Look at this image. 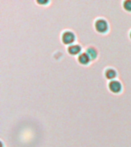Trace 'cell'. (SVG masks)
Returning a JSON list of instances; mask_svg holds the SVG:
<instances>
[{"instance_id": "cell-3", "label": "cell", "mask_w": 131, "mask_h": 147, "mask_svg": "<svg viewBox=\"0 0 131 147\" xmlns=\"http://www.w3.org/2000/svg\"><path fill=\"white\" fill-rule=\"evenodd\" d=\"M109 88L113 93H119L121 90V84L117 80H112L109 84Z\"/></svg>"}, {"instance_id": "cell-8", "label": "cell", "mask_w": 131, "mask_h": 147, "mask_svg": "<svg viewBox=\"0 0 131 147\" xmlns=\"http://www.w3.org/2000/svg\"><path fill=\"white\" fill-rule=\"evenodd\" d=\"M124 8L126 11H131V0H126L124 2Z\"/></svg>"}, {"instance_id": "cell-9", "label": "cell", "mask_w": 131, "mask_h": 147, "mask_svg": "<svg viewBox=\"0 0 131 147\" xmlns=\"http://www.w3.org/2000/svg\"><path fill=\"white\" fill-rule=\"evenodd\" d=\"M130 38H131V32H130Z\"/></svg>"}, {"instance_id": "cell-1", "label": "cell", "mask_w": 131, "mask_h": 147, "mask_svg": "<svg viewBox=\"0 0 131 147\" xmlns=\"http://www.w3.org/2000/svg\"><path fill=\"white\" fill-rule=\"evenodd\" d=\"M95 28L98 32H101V33L105 32L108 28L107 23L105 20L99 19L95 23Z\"/></svg>"}, {"instance_id": "cell-2", "label": "cell", "mask_w": 131, "mask_h": 147, "mask_svg": "<svg viewBox=\"0 0 131 147\" xmlns=\"http://www.w3.org/2000/svg\"><path fill=\"white\" fill-rule=\"evenodd\" d=\"M75 39L74 34L71 32H65L62 35V41L65 45H69V44L73 43Z\"/></svg>"}, {"instance_id": "cell-4", "label": "cell", "mask_w": 131, "mask_h": 147, "mask_svg": "<svg viewBox=\"0 0 131 147\" xmlns=\"http://www.w3.org/2000/svg\"><path fill=\"white\" fill-rule=\"evenodd\" d=\"M80 47L79 45H71L68 48V51L69 54L71 55H78V53L80 51Z\"/></svg>"}, {"instance_id": "cell-6", "label": "cell", "mask_w": 131, "mask_h": 147, "mask_svg": "<svg viewBox=\"0 0 131 147\" xmlns=\"http://www.w3.org/2000/svg\"><path fill=\"white\" fill-rule=\"evenodd\" d=\"M105 75H106V78H107V79H113V78L116 77L117 75V73H116V71L113 70V69H107L105 72Z\"/></svg>"}, {"instance_id": "cell-5", "label": "cell", "mask_w": 131, "mask_h": 147, "mask_svg": "<svg viewBox=\"0 0 131 147\" xmlns=\"http://www.w3.org/2000/svg\"><path fill=\"white\" fill-rule=\"evenodd\" d=\"M78 61H79L80 64H87L90 61V57L87 53H83L78 57Z\"/></svg>"}, {"instance_id": "cell-7", "label": "cell", "mask_w": 131, "mask_h": 147, "mask_svg": "<svg viewBox=\"0 0 131 147\" xmlns=\"http://www.w3.org/2000/svg\"><path fill=\"white\" fill-rule=\"evenodd\" d=\"M87 54L90 59H94L97 57V51L94 48H89L87 49Z\"/></svg>"}]
</instances>
